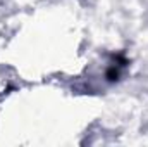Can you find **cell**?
<instances>
[{"label": "cell", "mask_w": 148, "mask_h": 147, "mask_svg": "<svg viewBox=\"0 0 148 147\" xmlns=\"http://www.w3.org/2000/svg\"><path fill=\"white\" fill-rule=\"evenodd\" d=\"M121 69H122V68H121V66H117V64L114 62L110 68L107 69V73H105L107 81H110V83H112V81H117V80H119V76H121Z\"/></svg>", "instance_id": "1"}]
</instances>
